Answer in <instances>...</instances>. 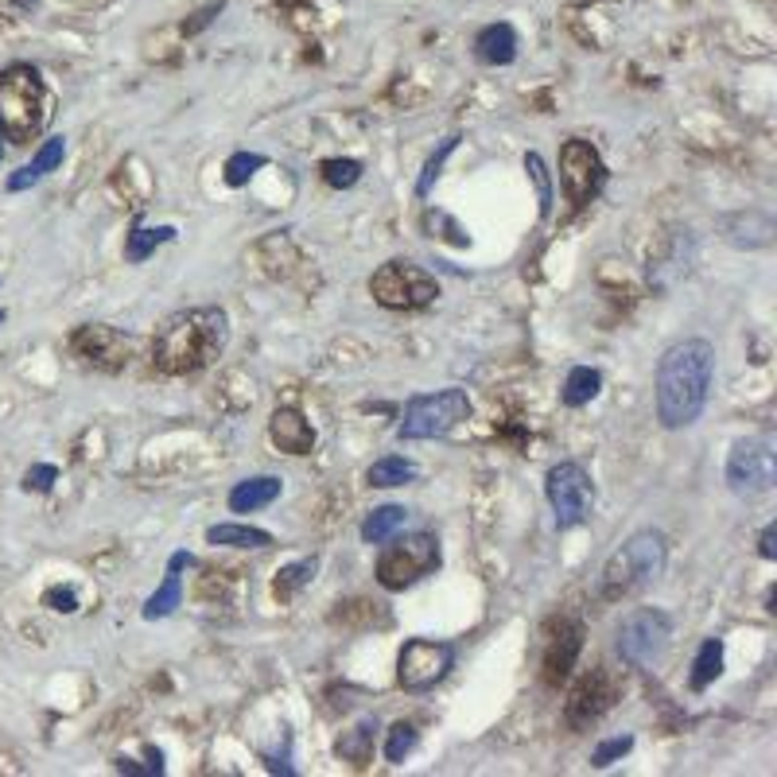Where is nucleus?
Returning <instances> with one entry per match:
<instances>
[{
  "label": "nucleus",
  "instance_id": "f257e3e1",
  "mask_svg": "<svg viewBox=\"0 0 777 777\" xmlns=\"http://www.w3.org/2000/svg\"><path fill=\"white\" fill-rule=\"evenodd\" d=\"M711 381H716V347L708 339H685L673 342L657 362V420L661 428L677 431L700 420L704 405L711 397Z\"/></svg>",
  "mask_w": 777,
  "mask_h": 777
},
{
  "label": "nucleus",
  "instance_id": "f03ea898",
  "mask_svg": "<svg viewBox=\"0 0 777 777\" xmlns=\"http://www.w3.org/2000/svg\"><path fill=\"white\" fill-rule=\"evenodd\" d=\"M230 342V319L222 308H187L168 316L156 327L152 366L168 378L207 370L215 358H222Z\"/></svg>",
  "mask_w": 777,
  "mask_h": 777
},
{
  "label": "nucleus",
  "instance_id": "7ed1b4c3",
  "mask_svg": "<svg viewBox=\"0 0 777 777\" xmlns=\"http://www.w3.org/2000/svg\"><path fill=\"white\" fill-rule=\"evenodd\" d=\"M47 117H51V93L43 74L28 62H12L8 70H0V132L12 145H28L43 132Z\"/></svg>",
  "mask_w": 777,
  "mask_h": 777
},
{
  "label": "nucleus",
  "instance_id": "20e7f679",
  "mask_svg": "<svg viewBox=\"0 0 777 777\" xmlns=\"http://www.w3.org/2000/svg\"><path fill=\"white\" fill-rule=\"evenodd\" d=\"M665 560H669V545H665V532L657 529H641L602 564L599 576V599L602 602H618L626 595L649 587L657 576L665 571Z\"/></svg>",
  "mask_w": 777,
  "mask_h": 777
},
{
  "label": "nucleus",
  "instance_id": "39448f33",
  "mask_svg": "<svg viewBox=\"0 0 777 777\" xmlns=\"http://www.w3.org/2000/svg\"><path fill=\"white\" fill-rule=\"evenodd\" d=\"M436 568H439L436 532H405V537L392 532L378 556V584L386 591H405V587L420 584Z\"/></svg>",
  "mask_w": 777,
  "mask_h": 777
},
{
  "label": "nucleus",
  "instance_id": "423d86ee",
  "mask_svg": "<svg viewBox=\"0 0 777 777\" xmlns=\"http://www.w3.org/2000/svg\"><path fill=\"white\" fill-rule=\"evenodd\" d=\"M470 416V397L462 389H439L420 392L405 405V420L397 424L400 444H416V439H439L455 431Z\"/></svg>",
  "mask_w": 777,
  "mask_h": 777
},
{
  "label": "nucleus",
  "instance_id": "0eeeda50",
  "mask_svg": "<svg viewBox=\"0 0 777 777\" xmlns=\"http://www.w3.org/2000/svg\"><path fill=\"white\" fill-rule=\"evenodd\" d=\"M370 296L389 311H424L436 303L439 280L412 261H386L370 277Z\"/></svg>",
  "mask_w": 777,
  "mask_h": 777
},
{
  "label": "nucleus",
  "instance_id": "6e6552de",
  "mask_svg": "<svg viewBox=\"0 0 777 777\" xmlns=\"http://www.w3.org/2000/svg\"><path fill=\"white\" fill-rule=\"evenodd\" d=\"M777 482V451L770 436H750L739 439L731 447V459H727V486L739 498H758V494L774 490Z\"/></svg>",
  "mask_w": 777,
  "mask_h": 777
},
{
  "label": "nucleus",
  "instance_id": "1a4fd4ad",
  "mask_svg": "<svg viewBox=\"0 0 777 777\" xmlns=\"http://www.w3.org/2000/svg\"><path fill=\"white\" fill-rule=\"evenodd\" d=\"M560 183L564 195L576 210H584L587 202H595L607 187V163H602L599 148L591 140H564L560 148Z\"/></svg>",
  "mask_w": 777,
  "mask_h": 777
},
{
  "label": "nucleus",
  "instance_id": "9d476101",
  "mask_svg": "<svg viewBox=\"0 0 777 777\" xmlns=\"http://www.w3.org/2000/svg\"><path fill=\"white\" fill-rule=\"evenodd\" d=\"M451 669H455V646H451V641L412 638V641H405V646H400L397 685L405 688V693H428V688H436Z\"/></svg>",
  "mask_w": 777,
  "mask_h": 777
},
{
  "label": "nucleus",
  "instance_id": "9b49d317",
  "mask_svg": "<svg viewBox=\"0 0 777 777\" xmlns=\"http://www.w3.org/2000/svg\"><path fill=\"white\" fill-rule=\"evenodd\" d=\"M669 638H673L669 615L654 607H641V610H634V615H626L622 626H618V654H622L626 665L649 669V665L665 654Z\"/></svg>",
  "mask_w": 777,
  "mask_h": 777
},
{
  "label": "nucleus",
  "instance_id": "f8f14e48",
  "mask_svg": "<svg viewBox=\"0 0 777 777\" xmlns=\"http://www.w3.org/2000/svg\"><path fill=\"white\" fill-rule=\"evenodd\" d=\"M545 494L548 506L556 514V529H576V525L587 521L591 514V478L579 462H556L552 470L545 475Z\"/></svg>",
  "mask_w": 777,
  "mask_h": 777
},
{
  "label": "nucleus",
  "instance_id": "ddd939ff",
  "mask_svg": "<svg viewBox=\"0 0 777 777\" xmlns=\"http://www.w3.org/2000/svg\"><path fill=\"white\" fill-rule=\"evenodd\" d=\"M618 693H622V685H618V680L610 677L607 669H591L576 685V693H571V700H568V724L576 727V731L599 724V719L607 716L610 708H615Z\"/></svg>",
  "mask_w": 777,
  "mask_h": 777
},
{
  "label": "nucleus",
  "instance_id": "4468645a",
  "mask_svg": "<svg viewBox=\"0 0 777 777\" xmlns=\"http://www.w3.org/2000/svg\"><path fill=\"white\" fill-rule=\"evenodd\" d=\"M74 355L86 358L90 366H98V370H124L132 358V339H124L121 331H113V327L106 323H93V327H82V331L74 335Z\"/></svg>",
  "mask_w": 777,
  "mask_h": 777
},
{
  "label": "nucleus",
  "instance_id": "2eb2a0df",
  "mask_svg": "<svg viewBox=\"0 0 777 777\" xmlns=\"http://www.w3.org/2000/svg\"><path fill=\"white\" fill-rule=\"evenodd\" d=\"M584 649V626L576 618H560V626L552 630L545 646V685H560L568 680V673L576 669V657Z\"/></svg>",
  "mask_w": 777,
  "mask_h": 777
},
{
  "label": "nucleus",
  "instance_id": "dca6fc26",
  "mask_svg": "<svg viewBox=\"0 0 777 777\" xmlns=\"http://www.w3.org/2000/svg\"><path fill=\"white\" fill-rule=\"evenodd\" d=\"M269 436L285 455H311V451H316V428H311V424L303 420V412H296V408H277V412H272Z\"/></svg>",
  "mask_w": 777,
  "mask_h": 777
},
{
  "label": "nucleus",
  "instance_id": "f3484780",
  "mask_svg": "<svg viewBox=\"0 0 777 777\" xmlns=\"http://www.w3.org/2000/svg\"><path fill=\"white\" fill-rule=\"evenodd\" d=\"M62 156H67V137H51V140H43V145H39V152L31 156V163H23L20 171H12L4 187H8V191H12V195L28 191V187H36L39 179H47L54 168H59Z\"/></svg>",
  "mask_w": 777,
  "mask_h": 777
},
{
  "label": "nucleus",
  "instance_id": "a211bd4d",
  "mask_svg": "<svg viewBox=\"0 0 777 777\" xmlns=\"http://www.w3.org/2000/svg\"><path fill=\"white\" fill-rule=\"evenodd\" d=\"M475 59L486 67H509L517 59V31L514 23H486L475 36Z\"/></svg>",
  "mask_w": 777,
  "mask_h": 777
},
{
  "label": "nucleus",
  "instance_id": "6ab92c4d",
  "mask_svg": "<svg viewBox=\"0 0 777 777\" xmlns=\"http://www.w3.org/2000/svg\"><path fill=\"white\" fill-rule=\"evenodd\" d=\"M285 482L277 475H257V478H246L230 490V509L233 514H257V509L272 506L280 498Z\"/></svg>",
  "mask_w": 777,
  "mask_h": 777
},
{
  "label": "nucleus",
  "instance_id": "aec40b11",
  "mask_svg": "<svg viewBox=\"0 0 777 777\" xmlns=\"http://www.w3.org/2000/svg\"><path fill=\"white\" fill-rule=\"evenodd\" d=\"M210 545H226V548H269L272 532L257 529V525H238V521H222L207 529Z\"/></svg>",
  "mask_w": 777,
  "mask_h": 777
},
{
  "label": "nucleus",
  "instance_id": "412c9836",
  "mask_svg": "<svg viewBox=\"0 0 777 777\" xmlns=\"http://www.w3.org/2000/svg\"><path fill=\"white\" fill-rule=\"evenodd\" d=\"M599 389H602V373L595 370V366H576V370L564 378L560 400L568 408H584V405H591V400L599 397Z\"/></svg>",
  "mask_w": 777,
  "mask_h": 777
},
{
  "label": "nucleus",
  "instance_id": "4be33fe9",
  "mask_svg": "<svg viewBox=\"0 0 777 777\" xmlns=\"http://www.w3.org/2000/svg\"><path fill=\"white\" fill-rule=\"evenodd\" d=\"M405 521H408V509L405 506H378L362 521V540H366V545H386L392 532L405 529Z\"/></svg>",
  "mask_w": 777,
  "mask_h": 777
},
{
  "label": "nucleus",
  "instance_id": "5701e85b",
  "mask_svg": "<svg viewBox=\"0 0 777 777\" xmlns=\"http://www.w3.org/2000/svg\"><path fill=\"white\" fill-rule=\"evenodd\" d=\"M719 673H724V638H708L700 649H696L693 677H688V685H693V693H704V688H708Z\"/></svg>",
  "mask_w": 777,
  "mask_h": 777
},
{
  "label": "nucleus",
  "instance_id": "b1692460",
  "mask_svg": "<svg viewBox=\"0 0 777 777\" xmlns=\"http://www.w3.org/2000/svg\"><path fill=\"white\" fill-rule=\"evenodd\" d=\"M168 241H176V226H156V230L137 226V230L129 233V241H124V261H132V265L148 261V257L160 246H168Z\"/></svg>",
  "mask_w": 777,
  "mask_h": 777
},
{
  "label": "nucleus",
  "instance_id": "393cba45",
  "mask_svg": "<svg viewBox=\"0 0 777 777\" xmlns=\"http://www.w3.org/2000/svg\"><path fill=\"white\" fill-rule=\"evenodd\" d=\"M316 571H319V556H308V560L288 564V568H280L277 579H272V595H277L280 602H288L296 591H303V587L316 579Z\"/></svg>",
  "mask_w": 777,
  "mask_h": 777
},
{
  "label": "nucleus",
  "instance_id": "a878e982",
  "mask_svg": "<svg viewBox=\"0 0 777 777\" xmlns=\"http://www.w3.org/2000/svg\"><path fill=\"white\" fill-rule=\"evenodd\" d=\"M183 602V576L179 571H171L168 568V576H163V584H160V591L152 595V599L145 602V622H156V618H168V615H176V607Z\"/></svg>",
  "mask_w": 777,
  "mask_h": 777
},
{
  "label": "nucleus",
  "instance_id": "bb28decb",
  "mask_svg": "<svg viewBox=\"0 0 777 777\" xmlns=\"http://www.w3.org/2000/svg\"><path fill=\"white\" fill-rule=\"evenodd\" d=\"M366 478H370V486H381V490H392V486H408L416 478V467L405 459V455H386V459H378L370 470H366Z\"/></svg>",
  "mask_w": 777,
  "mask_h": 777
},
{
  "label": "nucleus",
  "instance_id": "cd10ccee",
  "mask_svg": "<svg viewBox=\"0 0 777 777\" xmlns=\"http://www.w3.org/2000/svg\"><path fill=\"white\" fill-rule=\"evenodd\" d=\"M373 731H378V719H362L355 731L339 739V755L355 766H366L370 763V750H373Z\"/></svg>",
  "mask_w": 777,
  "mask_h": 777
},
{
  "label": "nucleus",
  "instance_id": "c85d7f7f",
  "mask_svg": "<svg viewBox=\"0 0 777 777\" xmlns=\"http://www.w3.org/2000/svg\"><path fill=\"white\" fill-rule=\"evenodd\" d=\"M459 132H451V137H444L439 140V148L428 156V163H424V171H420V179H416V199H428L431 195V187H436V179L444 176V163H447V156L459 148Z\"/></svg>",
  "mask_w": 777,
  "mask_h": 777
},
{
  "label": "nucleus",
  "instance_id": "c756f323",
  "mask_svg": "<svg viewBox=\"0 0 777 777\" xmlns=\"http://www.w3.org/2000/svg\"><path fill=\"white\" fill-rule=\"evenodd\" d=\"M525 171H529L532 187H537V210H540V218H548V215H552V176H548L540 152H525Z\"/></svg>",
  "mask_w": 777,
  "mask_h": 777
},
{
  "label": "nucleus",
  "instance_id": "7c9ffc66",
  "mask_svg": "<svg viewBox=\"0 0 777 777\" xmlns=\"http://www.w3.org/2000/svg\"><path fill=\"white\" fill-rule=\"evenodd\" d=\"M265 163H269V156H261V152H233L230 160H226V183L246 187L249 179L265 168Z\"/></svg>",
  "mask_w": 777,
  "mask_h": 777
},
{
  "label": "nucleus",
  "instance_id": "2f4dec72",
  "mask_svg": "<svg viewBox=\"0 0 777 777\" xmlns=\"http://www.w3.org/2000/svg\"><path fill=\"white\" fill-rule=\"evenodd\" d=\"M323 183L335 187V191H350V187L362 179V163L358 160H323Z\"/></svg>",
  "mask_w": 777,
  "mask_h": 777
},
{
  "label": "nucleus",
  "instance_id": "473e14b6",
  "mask_svg": "<svg viewBox=\"0 0 777 777\" xmlns=\"http://www.w3.org/2000/svg\"><path fill=\"white\" fill-rule=\"evenodd\" d=\"M416 750V727L412 724H397V727H389V739H386V758L392 766L397 763H405L408 755Z\"/></svg>",
  "mask_w": 777,
  "mask_h": 777
},
{
  "label": "nucleus",
  "instance_id": "72a5a7b5",
  "mask_svg": "<svg viewBox=\"0 0 777 777\" xmlns=\"http://www.w3.org/2000/svg\"><path fill=\"white\" fill-rule=\"evenodd\" d=\"M634 750V735H618V739H607L595 747L591 755V766H599V770H607L610 763H618V758H626Z\"/></svg>",
  "mask_w": 777,
  "mask_h": 777
},
{
  "label": "nucleus",
  "instance_id": "f704fd0d",
  "mask_svg": "<svg viewBox=\"0 0 777 777\" xmlns=\"http://www.w3.org/2000/svg\"><path fill=\"white\" fill-rule=\"evenodd\" d=\"M54 482H59V467H51V462H36V467H28V475H23V490L28 494H47Z\"/></svg>",
  "mask_w": 777,
  "mask_h": 777
},
{
  "label": "nucleus",
  "instance_id": "c9c22d12",
  "mask_svg": "<svg viewBox=\"0 0 777 777\" xmlns=\"http://www.w3.org/2000/svg\"><path fill=\"white\" fill-rule=\"evenodd\" d=\"M43 607L59 610V615H74V610H78V595L70 591V587H51V591L43 595Z\"/></svg>",
  "mask_w": 777,
  "mask_h": 777
},
{
  "label": "nucleus",
  "instance_id": "e433bc0d",
  "mask_svg": "<svg viewBox=\"0 0 777 777\" xmlns=\"http://www.w3.org/2000/svg\"><path fill=\"white\" fill-rule=\"evenodd\" d=\"M758 552H763V560H777V525L770 521L763 529V537H758Z\"/></svg>",
  "mask_w": 777,
  "mask_h": 777
},
{
  "label": "nucleus",
  "instance_id": "4c0bfd02",
  "mask_svg": "<svg viewBox=\"0 0 777 777\" xmlns=\"http://www.w3.org/2000/svg\"><path fill=\"white\" fill-rule=\"evenodd\" d=\"M218 12H222V4H207V8H202L199 16H195L191 23H183V36H195V31H202V28H207L210 20H215Z\"/></svg>",
  "mask_w": 777,
  "mask_h": 777
},
{
  "label": "nucleus",
  "instance_id": "58836bf2",
  "mask_svg": "<svg viewBox=\"0 0 777 777\" xmlns=\"http://www.w3.org/2000/svg\"><path fill=\"white\" fill-rule=\"evenodd\" d=\"M16 8H20V12H36L39 8V0H12Z\"/></svg>",
  "mask_w": 777,
  "mask_h": 777
},
{
  "label": "nucleus",
  "instance_id": "ea45409f",
  "mask_svg": "<svg viewBox=\"0 0 777 777\" xmlns=\"http://www.w3.org/2000/svg\"><path fill=\"white\" fill-rule=\"evenodd\" d=\"M0 323H4V308H0Z\"/></svg>",
  "mask_w": 777,
  "mask_h": 777
},
{
  "label": "nucleus",
  "instance_id": "a19ab883",
  "mask_svg": "<svg viewBox=\"0 0 777 777\" xmlns=\"http://www.w3.org/2000/svg\"><path fill=\"white\" fill-rule=\"evenodd\" d=\"M0 137H4V132H0ZM0 156H4V145H0Z\"/></svg>",
  "mask_w": 777,
  "mask_h": 777
}]
</instances>
